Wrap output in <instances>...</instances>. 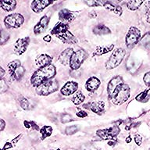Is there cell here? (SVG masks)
Wrapping results in <instances>:
<instances>
[{
  "mask_svg": "<svg viewBox=\"0 0 150 150\" xmlns=\"http://www.w3.org/2000/svg\"><path fill=\"white\" fill-rule=\"evenodd\" d=\"M7 89H8V85H7L6 82L2 78H0V94L6 92Z\"/></svg>",
  "mask_w": 150,
  "mask_h": 150,
  "instance_id": "obj_35",
  "label": "cell"
},
{
  "mask_svg": "<svg viewBox=\"0 0 150 150\" xmlns=\"http://www.w3.org/2000/svg\"><path fill=\"white\" fill-rule=\"evenodd\" d=\"M104 6L107 10L111 12H113L115 14L117 15H119L120 16L122 14V8L119 6H117V5L113 4L112 2H106L104 3Z\"/></svg>",
  "mask_w": 150,
  "mask_h": 150,
  "instance_id": "obj_22",
  "label": "cell"
},
{
  "mask_svg": "<svg viewBox=\"0 0 150 150\" xmlns=\"http://www.w3.org/2000/svg\"><path fill=\"white\" fill-rule=\"evenodd\" d=\"M56 36L58 37L59 39H60L62 42L66 43V44H76L77 42L76 37L73 35L72 33H70L69 30H67V32L61 34V35H56Z\"/></svg>",
  "mask_w": 150,
  "mask_h": 150,
  "instance_id": "obj_16",
  "label": "cell"
},
{
  "mask_svg": "<svg viewBox=\"0 0 150 150\" xmlns=\"http://www.w3.org/2000/svg\"><path fill=\"white\" fill-rule=\"evenodd\" d=\"M58 88L59 84L56 81L49 80L38 85L36 88V91L38 95L39 96H47L57 91Z\"/></svg>",
  "mask_w": 150,
  "mask_h": 150,
  "instance_id": "obj_4",
  "label": "cell"
},
{
  "mask_svg": "<svg viewBox=\"0 0 150 150\" xmlns=\"http://www.w3.org/2000/svg\"><path fill=\"white\" fill-rule=\"evenodd\" d=\"M78 130L77 126H70L67 127V128H66V134H68V135H71V134H74V133H76Z\"/></svg>",
  "mask_w": 150,
  "mask_h": 150,
  "instance_id": "obj_34",
  "label": "cell"
},
{
  "mask_svg": "<svg viewBox=\"0 0 150 150\" xmlns=\"http://www.w3.org/2000/svg\"><path fill=\"white\" fill-rule=\"evenodd\" d=\"M49 23V18L47 16H42L39 22L35 25L34 28V31H35V35H40L42 34L44 30L47 28Z\"/></svg>",
  "mask_w": 150,
  "mask_h": 150,
  "instance_id": "obj_13",
  "label": "cell"
},
{
  "mask_svg": "<svg viewBox=\"0 0 150 150\" xmlns=\"http://www.w3.org/2000/svg\"><path fill=\"white\" fill-rule=\"evenodd\" d=\"M141 32L138 28L135 27H131L129 29L128 32L125 38V42L126 45L128 48L134 46L140 40Z\"/></svg>",
  "mask_w": 150,
  "mask_h": 150,
  "instance_id": "obj_7",
  "label": "cell"
},
{
  "mask_svg": "<svg viewBox=\"0 0 150 150\" xmlns=\"http://www.w3.org/2000/svg\"><path fill=\"white\" fill-rule=\"evenodd\" d=\"M77 116L81 118H84V117H88V113L84 111H79L78 112H77Z\"/></svg>",
  "mask_w": 150,
  "mask_h": 150,
  "instance_id": "obj_42",
  "label": "cell"
},
{
  "mask_svg": "<svg viewBox=\"0 0 150 150\" xmlns=\"http://www.w3.org/2000/svg\"><path fill=\"white\" fill-rule=\"evenodd\" d=\"M43 40H44L45 42H51V36L50 35H46L45 37H44V38H43Z\"/></svg>",
  "mask_w": 150,
  "mask_h": 150,
  "instance_id": "obj_44",
  "label": "cell"
},
{
  "mask_svg": "<svg viewBox=\"0 0 150 150\" xmlns=\"http://www.w3.org/2000/svg\"><path fill=\"white\" fill-rule=\"evenodd\" d=\"M52 57L49 56V55H46V54H42L40 55L36 58L35 59V63H36V65L38 67H44L45 66H48L49 64H51L52 62Z\"/></svg>",
  "mask_w": 150,
  "mask_h": 150,
  "instance_id": "obj_17",
  "label": "cell"
},
{
  "mask_svg": "<svg viewBox=\"0 0 150 150\" xmlns=\"http://www.w3.org/2000/svg\"><path fill=\"white\" fill-rule=\"evenodd\" d=\"M40 132L42 134V139H45L51 135L52 133V127L50 126L42 127V129L40 130Z\"/></svg>",
  "mask_w": 150,
  "mask_h": 150,
  "instance_id": "obj_28",
  "label": "cell"
},
{
  "mask_svg": "<svg viewBox=\"0 0 150 150\" xmlns=\"http://www.w3.org/2000/svg\"><path fill=\"white\" fill-rule=\"evenodd\" d=\"M51 1L49 0H35L31 2V9L35 13H40L44 9H45L47 6H49L51 4Z\"/></svg>",
  "mask_w": 150,
  "mask_h": 150,
  "instance_id": "obj_11",
  "label": "cell"
},
{
  "mask_svg": "<svg viewBox=\"0 0 150 150\" xmlns=\"http://www.w3.org/2000/svg\"><path fill=\"white\" fill-rule=\"evenodd\" d=\"M24 22V17L20 13H12L6 16L4 19V23L7 28H18Z\"/></svg>",
  "mask_w": 150,
  "mask_h": 150,
  "instance_id": "obj_6",
  "label": "cell"
},
{
  "mask_svg": "<svg viewBox=\"0 0 150 150\" xmlns=\"http://www.w3.org/2000/svg\"><path fill=\"white\" fill-rule=\"evenodd\" d=\"M120 133V128L117 126H114L110 128L104 129V130H98L96 134L100 137L103 140H109L112 139Z\"/></svg>",
  "mask_w": 150,
  "mask_h": 150,
  "instance_id": "obj_8",
  "label": "cell"
},
{
  "mask_svg": "<svg viewBox=\"0 0 150 150\" xmlns=\"http://www.w3.org/2000/svg\"><path fill=\"white\" fill-rule=\"evenodd\" d=\"M149 150H150V149H149Z\"/></svg>",
  "mask_w": 150,
  "mask_h": 150,
  "instance_id": "obj_51",
  "label": "cell"
},
{
  "mask_svg": "<svg viewBox=\"0 0 150 150\" xmlns=\"http://www.w3.org/2000/svg\"><path fill=\"white\" fill-rule=\"evenodd\" d=\"M68 29H69V27H68L67 24L62 23V22H59V23H57V24L52 28L51 33L52 35H61V34H63V33L67 32L68 30Z\"/></svg>",
  "mask_w": 150,
  "mask_h": 150,
  "instance_id": "obj_20",
  "label": "cell"
},
{
  "mask_svg": "<svg viewBox=\"0 0 150 150\" xmlns=\"http://www.w3.org/2000/svg\"><path fill=\"white\" fill-rule=\"evenodd\" d=\"M87 56H88V54L83 49H80V50H77V52H74L70 58V63H69L70 68L74 70H77L81 66L83 62L85 60Z\"/></svg>",
  "mask_w": 150,
  "mask_h": 150,
  "instance_id": "obj_5",
  "label": "cell"
},
{
  "mask_svg": "<svg viewBox=\"0 0 150 150\" xmlns=\"http://www.w3.org/2000/svg\"><path fill=\"white\" fill-rule=\"evenodd\" d=\"M130 88L127 84H122L117 88L112 96L110 97L112 102L115 105H121L126 102L130 97Z\"/></svg>",
  "mask_w": 150,
  "mask_h": 150,
  "instance_id": "obj_2",
  "label": "cell"
},
{
  "mask_svg": "<svg viewBox=\"0 0 150 150\" xmlns=\"http://www.w3.org/2000/svg\"><path fill=\"white\" fill-rule=\"evenodd\" d=\"M122 84H124V82H123V79L120 76H116V77H112L108 84L107 92L109 94V96L111 97L117 87Z\"/></svg>",
  "mask_w": 150,
  "mask_h": 150,
  "instance_id": "obj_10",
  "label": "cell"
},
{
  "mask_svg": "<svg viewBox=\"0 0 150 150\" xmlns=\"http://www.w3.org/2000/svg\"><path fill=\"white\" fill-rule=\"evenodd\" d=\"M24 124H25V126L27 127H31V128L35 129V130H38V129H39L38 126L35 123H34V122L25 121L24 122Z\"/></svg>",
  "mask_w": 150,
  "mask_h": 150,
  "instance_id": "obj_37",
  "label": "cell"
},
{
  "mask_svg": "<svg viewBox=\"0 0 150 150\" xmlns=\"http://www.w3.org/2000/svg\"><path fill=\"white\" fill-rule=\"evenodd\" d=\"M9 38V34L6 30H0V45H4Z\"/></svg>",
  "mask_w": 150,
  "mask_h": 150,
  "instance_id": "obj_30",
  "label": "cell"
},
{
  "mask_svg": "<svg viewBox=\"0 0 150 150\" xmlns=\"http://www.w3.org/2000/svg\"><path fill=\"white\" fill-rule=\"evenodd\" d=\"M53 150H60L59 149H53Z\"/></svg>",
  "mask_w": 150,
  "mask_h": 150,
  "instance_id": "obj_50",
  "label": "cell"
},
{
  "mask_svg": "<svg viewBox=\"0 0 150 150\" xmlns=\"http://www.w3.org/2000/svg\"><path fill=\"white\" fill-rule=\"evenodd\" d=\"M56 67L52 64L45 66L44 67L39 68L36 72L32 75L30 78L31 84L35 87H38L43 82L51 80L56 75Z\"/></svg>",
  "mask_w": 150,
  "mask_h": 150,
  "instance_id": "obj_1",
  "label": "cell"
},
{
  "mask_svg": "<svg viewBox=\"0 0 150 150\" xmlns=\"http://www.w3.org/2000/svg\"><path fill=\"white\" fill-rule=\"evenodd\" d=\"M0 7H2V1H0Z\"/></svg>",
  "mask_w": 150,
  "mask_h": 150,
  "instance_id": "obj_49",
  "label": "cell"
},
{
  "mask_svg": "<svg viewBox=\"0 0 150 150\" xmlns=\"http://www.w3.org/2000/svg\"><path fill=\"white\" fill-rule=\"evenodd\" d=\"M89 16H90V17H96V12H91Z\"/></svg>",
  "mask_w": 150,
  "mask_h": 150,
  "instance_id": "obj_46",
  "label": "cell"
},
{
  "mask_svg": "<svg viewBox=\"0 0 150 150\" xmlns=\"http://www.w3.org/2000/svg\"><path fill=\"white\" fill-rule=\"evenodd\" d=\"M74 50H73L71 48H68V49H66L64 51H63L61 52V54L59 56V61L60 62L61 64L63 65H67L70 63V60L71 56L74 54Z\"/></svg>",
  "mask_w": 150,
  "mask_h": 150,
  "instance_id": "obj_15",
  "label": "cell"
},
{
  "mask_svg": "<svg viewBox=\"0 0 150 150\" xmlns=\"http://www.w3.org/2000/svg\"><path fill=\"white\" fill-rule=\"evenodd\" d=\"M5 75V70L4 69L0 66V78H2L3 77V76Z\"/></svg>",
  "mask_w": 150,
  "mask_h": 150,
  "instance_id": "obj_45",
  "label": "cell"
},
{
  "mask_svg": "<svg viewBox=\"0 0 150 150\" xmlns=\"http://www.w3.org/2000/svg\"><path fill=\"white\" fill-rule=\"evenodd\" d=\"M84 98H85V97H84V96L83 95L81 91H77V93L73 96L71 100H72V102L74 103L75 105H79V104L84 102Z\"/></svg>",
  "mask_w": 150,
  "mask_h": 150,
  "instance_id": "obj_26",
  "label": "cell"
},
{
  "mask_svg": "<svg viewBox=\"0 0 150 150\" xmlns=\"http://www.w3.org/2000/svg\"><path fill=\"white\" fill-rule=\"evenodd\" d=\"M59 18L62 21V23L67 24V23L72 22L75 19V16L72 12H70L67 9H61L59 13Z\"/></svg>",
  "mask_w": 150,
  "mask_h": 150,
  "instance_id": "obj_14",
  "label": "cell"
},
{
  "mask_svg": "<svg viewBox=\"0 0 150 150\" xmlns=\"http://www.w3.org/2000/svg\"><path fill=\"white\" fill-rule=\"evenodd\" d=\"M89 109L92 112H96L97 114H101L104 111V109H105V103L103 101L94 102V103H91L89 105Z\"/></svg>",
  "mask_w": 150,
  "mask_h": 150,
  "instance_id": "obj_19",
  "label": "cell"
},
{
  "mask_svg": "<svg viewBox=\"0 0 150 150\" xmlns=\"http://www.w3.org/2000/svg\"><path fill=\"white\" fill-rule=\"evenodd\" d=\"M108 144H109V145H111V146H113V145H114V142H110Z\"/></svg>",
  "mask_w": 150,
  "mask_h": 150,
  "instance_id": "obj_48",
  "label": "cell"
},
{
  "mask_svg": "<svg viewBox=\"0 0 150 150\" xmlns=\"http://www.w3.org/2000/svg\"><path fill=\"white\" fill-rule=\"evenodd\" d=\"M100 84L101 81L97 77H91L87 81L85 87H86V89L88 91H94L98 88Z\"/></svg>",
  "mask_w": 150,
  "mask_h": 150,
  "instance_id": "obj_18",
  "label": "cell"
},
{
  "mask_svg": "<svg viewBox=\"0 0 150 150\" xmlns=\"http://www.w3.org/2000/svg\"><path fill=\"white\" fill-rule=\"evenodd\" d=\"M21 106L25 110H29L31 109L30 103L27 98H23L22 100H21Z\"/></svg>",
  "mask_w": 150,
  "mask_h": 150,
  "instance_id": "obj_33",
  "label": "cell"
},
{
  "mask_svg": "<svg viewBox=\"0 0 150 150\" xmlns=\"http://www.w3.org/2000/svg\"><path fill=\"white\" fill-rule=\"evenodd\" d=\"M25 72V69L21 66V67H19L16 70H14L13 72L11 74V77L15 80H20L21 77H23V74Z\"/></svg>",
  "mask_w": 150,
  "mask_h": 150,
  "instance_id": "obj_25",
  "label": "cell"
},
{
  "mask_svg": "<svg viewBox=\"0 0 150 150\" xmlns=\"http://www.w3.org/2000/svg\"><path fill=\"white\" fill-rule=\"evenodd\" d=\"M113 44L108 45H104V46H98L97 47L93 52V56H102L104 54L108 53L109 52L112 50L113 49Z\"/></svg>",
  "mask_w": 150,
  "mask_h": 150,
  "instance_id": "obj_21",
  "label": "cell"
},
{
  "mask_svg": "<svg viewBox=\"0 0 150 150\" xmlns=\"http://www.w3.org/2000/svg\"><path fill=\"white\" fill-rule=\"evenodd\" d=\"M21 62L19 60H13L10 62V63L8 64V70H9V74H11L13 72L14 70H16L19 67H21Z\"/></svg>",
  "mask_w": 150,
  "mask_h": 150,
  "instance_id": "obj_32",
  "label": "cell"
},
{
  "mask_svg": "<svg viewBox=\"0 0 150 150\" xmlns=\"http://www.w3.org/2000/svg\"><path fill=\"white\" fill-rule=\"evenodd\" d=\"M141 44L146 49L150 48V32L146 33L142 38H141Z\"/></svg>",
  "mask_w": 150,
  "mask_h": 150,
  "instance_id": "obj_31",
  "label": "cell"
},
{
  "mask_svg": "<svg viewBox=\"0 0 150 150\" xmlns=\"http://www.w3.org/2000/svg\"><path fill=\"white\" fill-rule=\"evenodd\" d=\"M134 141H135L136 144L138 145H141L142 142V138L140 134H136L135 136H134Z\"/></svg>",
  "mask_w": 150,
  "mask_h": 150,
  "instance_id": "obj_41",
  "label": "cell"
},
{
  "mask_svg": "<svg viewBox=\"0 0 150 150\" xmlns=\"http://www.w3.org/2000/svg\"><path fill=\"white\" fill-rule=\"evenodd\" d=\"M16 2L14 0H5L2 1V8L5 11H13L16 8Z\"/></svg>",
  "mask_w": 150,
  "mask_h": 150,
  "instance_id": "obj_24",
  "label": "cell"
},
{
  "mask_svg": "<svg viewBox=\"0 0 150 150\" xmlns=\"http://www.w3.org/2000/svg\"><path fill=\"white\" fill-rule=\"evenodd\" d=\"M149 98L150 95L149 94V90H145V91L141 92L138 96H136V100L141 102V103H146Z\"/></svg>",
  "mask_w": 150,
  "mask_h": 150,
  "instance_id": "obj_27",
  "label": "cell"
},
{
  "mask_svg": "<svg viewBox=\"0 0 150 150\" xmlns=\"http://www.w3.org/2000/svg\"><path fill=\"white\" fill-rule=\"evenodd\" d=\"M5 126H6V123L3 120L0 118V131H2L5 128Z\"/></svg>",
  "mask_w": 150,
  "mask_h": 150,
  "instance_id": "obj_43",
  "label": "cell"
},
{
  "mask_svg": "<svg viewBox=\"0 0 150 150\" xmlns=\"http://www.w3.org/2000/svg\"><path fill=\"white\" fill-rule=\"evenodd\" d=\"M94 34L98 35H108L110 33V30L109 28L105 26L104 24H98V25L95 26L92 29Z\"/></svg>",
  "mask_w": 150,
  "mask_h": 150,
  "instance_id": "obj_23",
  "label": "cell"
},
{
  "mask_svg": "<svg viewBox=\"0 0 150 150\" xmlns=\"http://www.w3.org/2000/svg\"><path fill=\"white\" fill-rule=\"evenodd\" d=\"M143 1H137V0H133V1H129L127 3V6L130 10H136L139 8L141 5L143 3Z\"/></svg>",
  "mask_w": 150,
  "mask_h": 150,
  "instance_id": "obj_29",
  "label": "cell"
},
{
  "mask_svg": "<svg viewBox=\"0 0 150 150\" xmlns=\"http://www.w3.org/2000/svg\"><path fill=\"white\" fill-rule=\"evenodd\" d=\"M143 81H144V83H145L148 87H150V72L146 73L143 77Z\"/></svg>",
  "mask_w": 150,
  "mask_h": 150,
  "instance_id": "obj_39",
  "label": "cell"
},
{
  "mask_svg": "<svg viewBox=\"0 0 150 150\" xmlns=\"http://www.w3.org/2000/svg\"><path fill=\"white\" fill-rule=\"evenodd\" d=\"M77 88H78V84H77V82L69 81L66 83L65 85L62 88L61 94L65 96H70V95H72L77 91Z\"/></svg>",
  "mask_w": 150,
  "mask_h": 150,
  "instance_id": "obj_12",
  "label": "cell"
},
{
  "mask_svg": "<svg viewBox=\"0 0 150 150\" xmlns=\"http://www.w3.org/2000/svg\"><path fill=\"white\" fill-rule=\"evenodd\" d=\"M131 142V138L130 137V136H128V137H127V139H126V142L127 143H130Z\"/></svg>",
  "mask_w": 150,
  "mask_h": 150,
  "instance_id": "obj_47",
  "label": "cell"
},
{
  "mask_svg": "<svg viewBox=\"0 0 150 150\" xmlns=\"http://www.w3.org/2000/svg\"><path fill=\"white\" fill-rule=\"evenodd\" d=\"M85 3H86L88 6H98L99 5L101 4V2H98V1H94V0H92V1H85Z\"/></svg>",
  "mask_w": 150,
  "mask_h": 150,
  "instance_id": "obj_40",
  "label": "cell"
},
{
  "mask_svg": "<svg viewBox=\"0 0 150 150\" xmlns=\"http://www.w3.org/2000/svg\"><path fill=\"white\" fill-rule=\"evenodd\" d=\"M145 18L148 23H150V2H149L145 7Z\"/></svg>",
  "mask_w": 150,
  "mask_h": 150,
  "instance_id": "obj_36",
  "label": "cell"
},
{
  "mask_svg": "<svg viewBox=\"0 0 150 150\" xmlns=\"http://www.w3.org/2000/svg\"><path fill=\"white\" fill-rule=\"evenodd\" d=\"M72 120L73 119L72 117H71V116L68 114L63 115V117H62V120H61V121H62V123H63V124H66V123H68V122L72 121Z\"/></svg>",
  "mask_w": 150,
  "mask_h": 150,
  "instance_id": "obj_38",
  "label": "cell"
},
{
  "mask_svg": "<svg viewBox=\"0 0 150 150\" xmlns=\"http://www.w3.org/2000/svg\"><path fill=\"white\" fill-rule=\"evenodd\" d=\"M29 42H30L29 38H24L17 40L14 45V52L18 56L22 55L27 50Z\"/></svg>",
  "mask_w": 150,
  "mask_h": 150,
  "instance_id": "obj_9",
  "label": "cell"
},
{
  "mask_svg": "<svg viewBox=\"0 0 150 150\" xmlns=\"http://www.w3.org/2000/svg\"><path fill=\"white\" fill-rule=\"evenodd\" d=\"M125 55H126V52L124 49L119 48V49H115L107 62L105 63V68L107 70H111L118 67L122 63Z\"/></svg>",
  "mask_w": 150,
  "mask_h": 150,
  "instance_id": "obj_3",
  "label": "cell"
}]
</instances>
